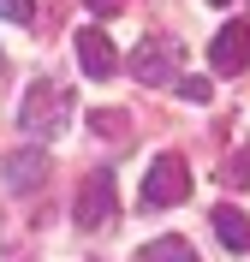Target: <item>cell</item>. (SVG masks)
Listing matches in <instances>:
<instances>
[{
	"mask_svg": "<svg viewBox=\"0 0 250 262\" xmlns=\"http://www.w3.org/2000/svg\"><path fill=\"white\" fill-rule=\"evenodd\" d=\"M0 18H6V24H30V18H36V0H0Z\"/></svg>",
	"mask_w": 250,
	"mask_h": 262,
	"instance_id": "30bf717a",
	"label": "cell"
},
{
	"mask_svg": "<svg viewBox=\"0 0 250 262\" xmlns=\"http://www.w3.org/2000/svg\"><path fill=\"white\" fill-rule=\"evenodd\" d=\"M131 72H137V83L173 90V83L185 78V72H179V42H173V36H143L137 54H131Z\"/></svg>",
	"mask_w": 250,
	"mask_h": 262,
	"instance_id": "7a4b0ae2",
	"label": "cell"
},
{
	"mask_svg": "<svg viewBox=\"0 0 250 262\" xmlns=\"http://www.w3.org/2000/svg\"><path fill=\"white\" fill-rule=\"evenodd\" d=\"M173 90H185V96H191V101H209V96H215V90H209V78H179V83H173Z\"/></svg>",
	"mask_w": 250,
	"mask_h": 262,
	"instance_id": "8fae6325",
	"label": "cell"
},
{
	"mask_svg": "<svg viewBox=\"0 0 250 262\" xmlns=\"http://www.w3.org/2000/svg\"><path fill=\"white\" fill-rule=\"evenodd\" d=\"M0 173H6V191H36V185L48 179V155H42V149H18V155H6V167H0Z\"/></svg>",
	"mask_w": 250,
	"mask_h": 262,
	"instance_id": "52a82bcc",
	"label": "cell"
},
{
	"mask_svg": "<svg viewBox=\"0 0 250 262\" xmlns=\"http://www.w3.org/2000/svg\"><path fill=\"white\" fill-rule=\"evenodd\" d=\"M18 125L30 131V137H54V131H66L72 125V90L66 83H30V96H24V107H18Z\"/></svg>",
	"mask_w": 250,
	"mask_h": 262,
	"instance_id": "6da1fadb",
	"label": "cell"
},
{
	"mask_svg": "<svg viewBox=\"0 0 250 262\" xmlns=\"http://www.w3.org/2000/svg\"><path fill=\"white\" fill-rule=\"evenodd\" d=\"M137 262H197V250L185 245V238H155V245H143Z\"/></svg>",
	"mask_w": 250,
	"mask_h": 262,
	"instance_id": "9c48e42d",
	"label": "cell"
},
{
	"mask_svg": "<svg viewBox=\"0 0 250 262\" xmlns=\"http://www.w3.org/2000/svg\"><path fill=\"white\" fill-rule=\"evenodd\" d=\"M244 161H250V155H244Z\"/></svg>",
	"mask_w": 250,
	"mask_h": 262,
	"instance_id": "9a60e30c",
	"label": "cell"
},
{
	"mask_svg": "<svg viewBox=\"0 0 250 262\" xmlns=\"http://www.w3.org/2000/svg\"><path fill=\"white\" fill-rule=\"evenodd\" d=\"M119 196H113V173H89L78 185V203H72V221L78 227H113Z\"/></svg>",
	"mask_w": 250,
	"mask_h": 262,
	"instance_id": "277c9868",
	"label": "cell"
},
{
	"mask_svg": "<svg viewBox=\"0 0 250 262\" xmlns=\"http://www.w3.org/2000/svg\"><path fill=\"white\" fill-rule=\"evenodd\" d=\"M89 125H96L101 137H119V125H125V114H96V119H89Z\"/></svg>",
	"mask_w": 250,
	"mask_h": 262,
	"instance_id": "7c38bea8",
	"label": "cell"
},
{
	"mask_svg": "<svg viewBox=\"0 0 250 262\" xmlns=\"http://www.w3.org/2000/svg\"><path fill=\"white\" fill-rule=\"evenodd\" d=\"M209 6H233V0H209Z\"/></svg>",
	"mask_w": 250,
	"mask_h": 262,
	"instance_id": "5bb4252c",
	"label": "cell"
},
{
	"mask_svg": "<svg viewBox=\"0 0 250 262\" xmlns=\"http://www.w3.org/2000/svg\"><path fill=\"white\" fill-rule=\"evenodd\" d=\"M209 66H215V72H244V66H250V24H226V30H215V42H209Z\"/></svg>",
	"mask_w": 250,
	"mask_h": 262,
	"instance_id": "5b68a950",
	"label": "cell"
},
{
	"mask_svg": "<svg viewBox=\"0 0 250 262\" xmlns=\"http://www.w3.org/2000/svg\"><path fill=\"white\" fill-rule=\"evenodd\" d=\"M89 12H96V18H113V12H125V0H89Z\"/></svg>",
	"mask_w": 250,
	"mask_h": 262,
	"instance_id": "4fadbf2b",
	"label": "cell"
},
{
	"mask_svg": "<svg viewBox=\"0 0 250 262\" xmlns=\"http://www.w3.org/2000/svg\"><path fill=\"white\" fill-rule=\"evenodd\" d=\"M209 221H215V232H220V245H226V250H250V221H244L238 209H226V203H220Z\"/></svg>",
	"mask_w": 250,
	"mask_h": 262,
	"instance_id": "ba28073f",
	"label": "cell"
},
{
	"mask_svg": "<svg viewBox=\"0 0 250 262\" xmlns=\"http://www.w3.org/2000/svg\"><path fill=\"white\" fill-rule=\"evenodd\" d=\"M185 196H191V167H185V155H155L149 179H143V203H149V209H173Z\"/></svg>",
	"mask_w": 250,
	"mask_h": 262,
	"instance_id": "3957f363",
	"label": "cell"
},
{
	"mask_svg": "<svg viewBox=\"0 0 250 262\" xmlns=\"http://www.w3.org/2000/svg\"><path fill=\"white\" fill-rule=\"evenodd\" d=\"M78 66L89 72V78H113L119 54H113V42H107L101 24H83V30H78Z\"/></svg>",
	"mask_w": 250,
	"mask_h": 262,
	"instance_id": "8992f818",
	"label": "cell"
}]
</instances>
